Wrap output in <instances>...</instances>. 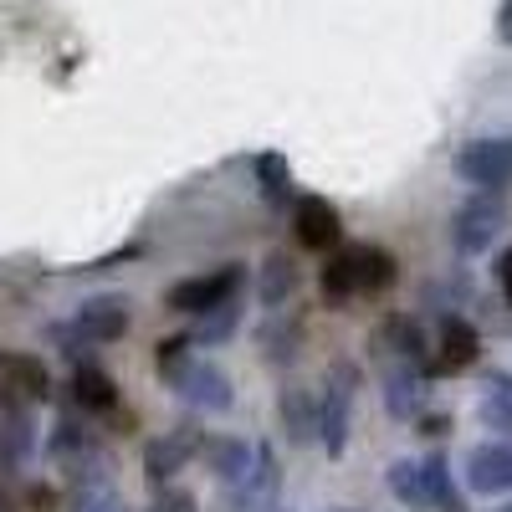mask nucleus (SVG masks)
<instances>
[{"label": "nucleus", "instance_id": "obj_1", "mask_svg": "<svg viewBox=\"0 0 512 512\" xmlns=\"http://www.w3.org/2000/svg\"><path fill=\"white\" fill-rule=\"evenodd\" d=\"M390 492H395V502L400 507H410V512H425V507H441V512H466V502H461V492L451 487V466H446V456L441 451H431V456H420V461H395L390 466Z\"/></svg>", "mask_w": 512, "mask_h": 512}, {"label": "nucleus", "instance_id": "obj_2", "mask_svg": "<svg viewBox=\"0 0 512 512\" xmlns=\"http://www.w3.org/2000/svg\"><path fill=\"white\" fill-rule=\"evenodd\" d=\"M134 323V303L123 292H98V297H82V308L72 313L67 328H57L67 338V354H77V344H118Z\"/></svg>", "mask_w": 512, "mask_h": 512}, {"label": "nucleus", "instance_id": "obj_3", "mask_svg": "<svg viewBox=\"0 0 512 512\" xmlns=\"http://www.w3.org/2000/svg\"><path fill=\"white\" fill-rule=\"evenodd\" d=\"M241 282H246V272H241L236 262H226V267H216V272H200V277L175 282V287L164 292V308H169V313H185V318H200V313H210V308L231 303V297H241Z\"/></svg>", "mask_w": 512, "mask_h": 512}, {"label": "nucleus", "instance_id": "obj_4", "mask_svg": "<svg viewBox=\"0 0 512 512\" xmlns=\"http://www.w3.org/2000/svg\"><path fill=\"white\" fill-rule=\"evenodd\" d=\"M169 384H175V395L190 410H205V415H226L236 405V384H231V374L216 359H190Z\"/></svg>", "mask_w": 512, "mask_h": 512}, {"label": "nucleus", "instance_id": "obj_5", "mask_svg": "<svg viewBox=\"0 0 512 512\" xmlns=\"http://www.w3.org/2000/svg\"><path fill=\"white\" fill-rule=\"evenodd\" d=\"M502 226H507L502 200L477 195V200H466L456 216H451V246H456L461 256H482V251H492V241L502 236Z\"/></svg>", "mask_w": 512, "mask_h": 512}, {"label": "nucleus", "instance_id": "obj_6", "mask_svg": "<svg viewBox=\"0 0 512 512\" xmlns=\"http://www.w3.org/2000/svg\"><path fill=\"white\" fill-rule=\"evenodd\" d=\"M349 410H354V369L338 364L318 395V441L328 446V456H344L349 446Z\"/></svg>", "mask_w": 512, "mask_h": 512}, {"label": "nucleus", "instance_id": "obj_7", "mask_svg": "<svg viewBox=\"0 0 512 512\" xmlns=\"http://www.w3.org/2000/svg\"><path fill=\"white\" fill-rule=\"evenodd\" d=\"M277 456L272 446H251V466L226 487V512H272L277 502Z\"/></svg>", "mask_w": 512, "mask_h": 512}, {"label": "nucleus", "instance_id": "obj_8", "mask_svg": "<svg viewBox=\"0 0 512 512\" xmlns=\"http://www.w3.org/2000/svg\"><path fill=\"white\" fill-rule=\"evenodd\" d=\"M456 169L482 190H502L512 180V139H472L456 154Z\"/></svg>", "mask_w": 512, "mask_h": 512}, {"label": "nucleus", "instance_id": "obj_9", "mask_svg": "<svg viewBox=\"0 0 512 512\" xmlns=\"http://www.w3.org/2000/svg\"><path fill=\"white\" fill-rule=\"evenodd\" d=\"M466 487L482 497H502L512 492V441H482L466 451Z\"/></svg>", "mask_w": 512, "mask_h": 512}, {"label": "nucleus", "instance_id": "obj_10", "mask_svg": "<svg viewBox=\"0 0 512 512\" xmlns=\"http://www.w3.org/2000/svg\"><path fill=\"white\" fill-rule=\"evenodd\" d=\"M195 451H200V441H195L190 431H169V436L149 441V446H144V477H149L154 487H169V477H180L185 461H190Z\"/></svg>", "mask_w": 512, "mask_h": 512}, {"label": "nucleus", "instance_id": "obj_11", "mask_svg": "<svg viewBox=\"0 0 512 512\" xmlns=\"http://www.w3.org/2000/svg\"><path fill=\"white\" fill-rule=\"evenodd\" d=\"M292 226H297V241L308 251H328L338 246V210L323 200V195H303L292 210Z\"/></svg>", "mask_w": 512, "mask_h": 512}, {"label": "nucleus", "instance_id": "obj_12", "mask_svg": "<svg viewBox=\"0 0 512 512\" xmlns=\"http://www.w3.org/2000/svg\"><path fill=\"white\" fill-rule=\"evenodd\" d=\"M364 251L369 246H344L338 256H328V267H323V297L328 303H349V297L364 292Z\"/></svg>", "mask_w": 512, "mask_h": 512}, {"label": "nucleus", "instance_id": "obj_13", "mask_svg": "<svg viewBox=\"0 0 512 512\" xmlns=\"http://www.w3.org/2000/svg\"><path fill=\"white\" fill-rule=\"evenodd\" d=\"M277 420L292 446H308L318 436V400L303 390V384H287V390L277 395Z\"/></svg>", "mask_w": 512, "mask_h": 512}, {"label": "nucleus", "instance_id": "obj_14", "mask_svg": "<svg viewBox=\"0 0 512 512\" xmlns=\"http://www.w3.org/2000/svg\"><path fill=\"white\" fill-rule=\"evenodd\" d=\"M47 364L36 354H0V390L11 400H41L47 395Z\"/></svg>", "mask_w": 512, "mask_h": 512}, {"label": "nucleus", "instance_id": "obj_15", "mask_svg": "<svg viewBox=\"0 0 512 512\" xmlns=\"http://www.w3.org/2000/svg\"><path fill=\"white\" fill-rule=\"evenodd\" d=\"M436 349H441V354H436V369H441V374H461V369H472V364H477L482 338H477V328L466 323V318H446Z\"/></svg>", "mask_w": 512, "mask_h": 512}, {"label": "nucleus", "instance_id": "obj_16", "mask_svg": "<svg viewBox=\"0 0 512 512\" xmlns=\"http://www.w3.org/2000/svg\"><path fill=\"white\" fill-rule=\"evenodd\" d=\"M200 456H205L210 472H216L221 487H231L246 466H251V446L236 441V436H210V441H200Z\"/></svg>", "mask_w": 512, "mask_h": 512}, {"label": "nucleus", "instance_id": "obj_17", "mask_svg": "<svg viewBox=\"0 0 512 512\" xmlns=\"http://www.w3.org/2000/svg\"><path fill=\"white\" fill-rule=\"evenodd\" d=\"M384 405H390L395 420H415V415H420L425 395H420V374H415L410 364L390 369V379H384Z\"/></svg>", "mask_w": 512, "mask_h": 512}, {"label": "nucleus", "instance_id": "obj_18", "mask_svg": "<svg viewBox=\"0 0 512 512\" xmlns=\"http://www.w3.org/2000/svg\"><path fill=\"white\" fill-rule=\"evenodd\" d=\"M262 303L267 308H287V297L297 292V267H292V256L287 251H272L267 256V267H262Z\"/></svg>", "mask_w": 512, "mask_h": 512}, {"label": "nucleus", "instance_id": "obj_19", "mask_svg": "<svg viewBox=\"0 0 512 512\" xmlns=\"http://www.w3.org/2000/svg\"><path fill=\"white\" fill-rule=\"evenodd\" d=\"M72 395H77V405L82 410H118V384L103 374V369H77L72 374Z\"/></svg>", "mask_w": 512, "mask_h": 512}, {"label": "nucleus", "instance_id": "obj_20", "mask_svg": "<svg viewBox=\"0 0 512 512\" xmlns=\"http://www.w3.org/2000/svg\"><path fill=\"white\" fill-rule=\"evenodd\" d=\"M482 420L492 425V431H502V441H512V374H492L487 379Z\"/></svg>", "mask_w": 512, "mask_h": 512}, {"label": "nucleus", "instance_id": "obj_21", "mask_svg": "<svg viewBox=\"0 0 512 512\" xmlns=\"http://www.w3.org/2000/svg\"><path fill=\"white\" fill-rule=\"evenodd\" d=\"M236 297H231V303H221V308H210V313H200L195 318V333H190V344H221V338L236 328Z\"/></svg>", "mask_w": 512, "mask_h": 512}, {"label": "nucleus", "instance_id": "obj_22", "mask_svg": "<svg viewBox=\"0 0 512 512\" xmlns=\"http://www.w3.org/2000/svg\"><path fill=\"white\" fill-rule=\"evenodd\" d=\"M190 359H195V354H190V333H175V338H159V344H154V369H159V379H175Z\"/></svg>", "mask_w": 512, "mask_h": 512}, {"label": "nucleus", "instance_id": "obj_23", "mask_svg": "<svg viewBox=\"0 0 512 512\" xmlns=\"http://www.w3.org/2000/svg\"><path fill=\"white\" fill-rule=\"evenodd\" d=\"M390 282H395V256L379 251V246H369V251H364V292H384Z\"/></svg>", "mask_w": 512, "mask_h": 512}, {"label": "nucleus", "instance_id": "obj_24", "mask_svg": "<svg viewBox=\"0 0 512 512\" xmlns=\"http://www.w3.org/2000/svg\"><path fill=\"white\" fill-rule=\"evenodd\" d=\"M390 338H395V349H400L410 364L425 354V338H420V328H415L410 318H395V323H390Z\"/></svg>", "mask_w": 512, "mask_h": 512}, {"label": "nucleus", "instance_id": "obj_25", "mask_svg": "<svg viewBox=\"0 0 512 512\" xmlns=\"http://www.w3.org/2000/svg\"><path fill=\"white\" fill-rule=\"evenodd\" d=\"M149 512H200V502H195V492H185V487H159L154 502H149Z\"/></svg>", "mask_w": 512, "mask_h": 512}, {"label": "nucleus", "instance_id": "obj_26", "mask_svg": "<svg viewBox=\"0 0 512 512\" xmlns=\"http://www.w3.org/2000/svg\"><path fill=\"white\" fill-rule=\"evenodd\" d=\"M26 431H31V425H26L21 415H11V420H6V436H0V446H6V461H16V456L31 446V436H26Z\"/></svg>", "mask_w": 512, "mask_h": 512}, {"label": "nucleus", "instance_id": "obj_27", "mask_svg": "<svg viewBox=\"0 0 512 512\" xmlns=\"http://www.w3.org/2000/svg\"><path fill=\"white\" fill-rule=\"evenodd\" d=\"M262 175H267V195H272V200H282V185H287L282 159H272V154H267V159H262Z\"/></svg>", "mask_w": 512, "mask_h": 512}, {"label": "nucleus", "instance_id": "obj_28", "mask_svg": "<svg viewBox=\"0 0 512 512\" xmlns=\"http://www.w3.org/2000/svg\"><path fill=\"white\" fill-rule=\"evenodd\" d=\"M497 287H502V297H507V308H512V246L497 256Z\"/></svg>", "mask_w": 512, "mask_h": 512}, {"label": "nucleus", "instance_id": "obj_29", "mask_svg": "<svg viewBox=\"0 0 512 512\" xmlns=\"http://www.w3.org/2000/svg\"><path fill=\"white\" fill-rule=\"evenodd\" d=\"M82 512H123V502H118L113 492H98V497L82 502Z\"/></svg>", "mask_w": 512, "mask_h": 512}, {"label": "nucleus", "instance_id": "obj_30", "mask_svg": "<svg viewBox=\"0 0 512 512\" xmlns=\"http://www.w3.org/2000/svg\"><path fill=\"white\" fill-rule=\"evenodd\" d=\"M502 36L512 41V0H502Z\"/></svg>", "mask_w": 512, "mask_h": 512}, {"label": "nucleus", "instance_id": "obj_31", "mask_svg": "<svg viewBox=\"0 0 512 512\" xmlns=\"http://www.w3.org/2000/svg\"><path fill=\"white\" fill-rule=\"evenodd\" d=\"M497 512H512V502H502V507H497Z\"/></svg>", "mask_w": 512, "mask_h": 512}]
</instances>
